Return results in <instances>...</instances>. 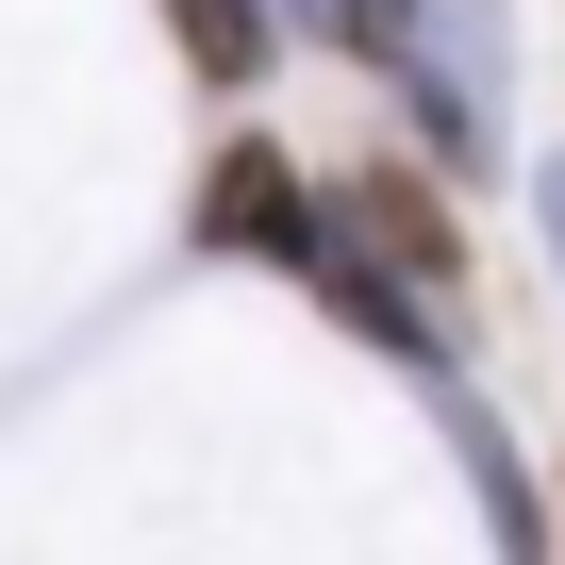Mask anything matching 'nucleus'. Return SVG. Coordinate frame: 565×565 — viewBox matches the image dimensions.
Listing matches in <instances>:
<instances>
[{
	"label": "nucleus",
	"instance_id": "nucleus-2",
	"mask_svg": "<svg viewBox=\"0 0 565 565\" xmlns=\"http://www.w3.org/2000/svg\"><path fill=\"white\" fill-rule=\"evenodd\" d=\"M300 233H317L300 167H282L266 134H233V150H216V183H200V249H266V266H300Z\"/></svg>",
	"mask_w": 565,
	"mask_h": 565
},
{
	"label": "nucleus",
	"instance_id": "nucleus-1",
	"mask_svg": "<svg viewBox=\"0 0 565 565\" xmlns=\"http://www.w3.org/2000/svg\"><path fill=\"white\" fill-rule=\"evenodd\" d=\"M333 233H366V266L399 282V300H433V282H466V233H449L433 167H350V183H333Z\"/></svg>",
	"mask_w": 565,
	"mask_h": 565
},
{
	"label": "nucleus",
	"instance_id": "nucleus-3",
	"mask_svg": "<svg viewBox=\"0 0 565 565\" xmlns=\"http://www.w3.org/2000/svg\"><path fill=\"white\" fill-rule=\"evenodd\" d=\"M300 282H317V300H333V317H350V333H383V350H399V366H433V317H416V300H399V282H383V266H366V249H350V233H333V216H317V233H300Z\"/></svg>",
	"mask_w": 565,
	"mask_h": 565
},
{
	"label": "nucleus",
	"instance_id": "nucleus-4",
	"mask_svg": "<svg viewBox=\"0 0 565 565\" xmlns=\"http://www.w3.org/2000/svg\"><path fill=\"white\" fill-rule=\"evenodd\" d=\"M167 34H183V67H200V84H266V51H282L266 0H167Z\"/></svg>",
	"mask_w": 565,
	"mask_h": 565
},
{
	"label": "nucleus",
	"instance_id": "nucleus-5",
	"mask_svg": "<svg viewBox=\"0 0 565 565\" xmlns=\"http://www.w3.org/2000/svg\"><path fill=\"white\" fill-rule=\"evenodd\" d=\"M532 200H548V249H565V150H548V167H532Z\"/></svg>",
	"mask_w": 565,
	"mask_h": 565
}]
</instances>
